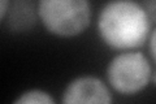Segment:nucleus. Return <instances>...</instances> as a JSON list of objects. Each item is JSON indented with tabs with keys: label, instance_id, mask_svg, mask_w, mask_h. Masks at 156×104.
Here are the masks:
<instances>
[{
	"label": "nucleus",
	"instance_id": "obj_1",
	"mask_svg": "<svg viewBox=\"0 0 156 104\" xmlns=\"http://www.w3.org/2000/svg\"><path fill=\"white\" fill-rule=\"evenodd\" d=\"M150 27L148 16L135 0H109L98 18L100 38L113 49L143 46L150 35Z\"/></svg>",
	"mask_w": 156,
	"mask_h": 104
},
{
	"label": "nucleus",
	"instance_id": "obj_2",
	"mask_svg": "<svg viewBox=\"0 0 156 104\" xmlns=\"http://www.w3.org/2000/svg\"><path fill=\"white\" fill-rule=\"evenodd\" d=\"M38 16L50 33L58 37H76L90 25L89 0H38Z\"/></svg>",
	"mask_w": 156,
	"mask_h": 104
},
{
	"label": "nucleus",
	"instance_id": "obj_3",
	"mask_svg": "<svg viewBox=\"0 0 156 104\" xmlns=\"http://www.w3.org/2000/svg\"><path fill=\"white\" fill-rule=\"evenodd\" d=\"M152 69L140 52H124L115 56L107 68V78L117 92L131 95L142 91L151 81Z\"/></svg>",
	"mask_w": 156,
	"mask_h": 104
},
{
	"label": "nucleus",
	"instance_id": "obj_4",
	"mask_svg": "<svg viewBox=\"0 0 156 104\" xmlns=\"http://www.w3.org/2000/svg\"><path fill=\"white\" fill-rule=\"evenodd\" d=\"M62 103H112V95L99 78L82 76L73 80L66 86L61 98Z\"/></svg>",
	"mask_w": 156,
	"mask_h": 104
},
{
	"label": "nucleus",
	"instance_id": "obj_5",
	"mask_svg": "<svg viewBox=\"0 0 156 104\" xmlns=\"http://www.w3.org/2000/svg\"><path fill=\"white\" fill-rule=\"evenodd\" d=\"M35 22L34 9L26 2H17L9 12V27L14 31H25Z\"/></svg>",
	"mask_w": 156,
	"mask_h": 104
},
{
	"label": "nucleus",
	"instance_id": "obj_6",
	"mask_svg": "<svg viewBox=\"0 0 156 104\" xmlns=\"http://www.w3.org/2000/svg\"><path fill=\"white\" fill-rule=\"evenodd\" d=\"M33 103H35V104H53L55 100H53V98L47 91L38 90V88L27 90L25 92L20 94V96L14 100V104H33Z\"/></svg>",
	"mask_w": 156,
	"mask_h": 104
},
{
	"label": "nucleus",
	"instance_id": "obj_7",
	"mask_svg": "<svg viewBox=\"0 0 156 104\" xmlns=\"http://www.w3.org/2000/svg\"><path fill=\"white\" fill-rule=\"evenodd\" d=\"M140 5L143 7L146 14L151 22H156V0H142Z\"/></svg>",
	"mask_w": 156,
	"mask_h": 104
},
{
	"label": "nucleus",
	"instance_id": "obj_8",
	"mask_svg": "<svg viewBox=\"0 0 156 104\" xmlns=\"http://www.w3.org/2000/svg\"><path fill=\"white\" fill-rule=\"evenodd\" d=\"M150 52H151L152 59L156 61V29L150 35Z\"/></svg>",
	"mask_w": 156,
	"mask_h": 104
},
{
	"label": "nucleus",
	"instance_id": "obj_9",
	"mask_svg": "<svg viewBox=\"0 0 156 104\" xmlns=\"http://www.w3.org/2000/svg\"><path fill=\"white\" fill-rule=\"evenodd\" d=\"M2 2V8H0V18L4 20L7 16L8 8H9V0H0Z\"/></svg>",
	"mask_w": 156,
	"mask_h": 104
},
{
	"label": "nucleus",
	"instance_id": "obj_10",
	"mask_svg": "<svg viewBox=\"0 0 156 104\" xmlns=\"http://www.w3.org/2000/svg\"><path fill=\"white\" fill-rule=\"evenodd\" d=\"M151 81H152L155 85H156V70L152 72V74H151Z\"/></svg>",
	"mask_w": 156,
	"mask_h": 104
}]
</instances>
